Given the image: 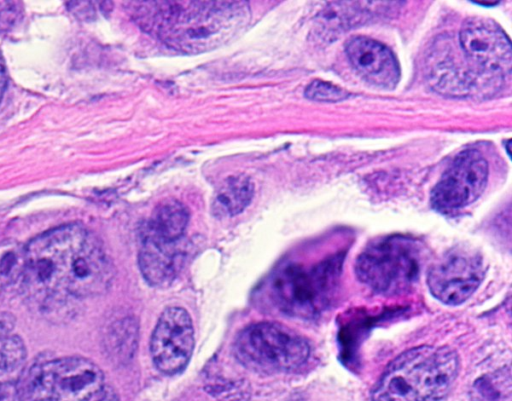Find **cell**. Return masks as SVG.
<instances>
[{
  "instance_id": "1",
  "label": "cell",
  "mask_w": 512,
  "mask_h": 401,
  "mask_svg": "<svg viewBox=\"0 0 512 401\" xmlns=\"http://www.w3.org/2000/svg\"><path fill=\"white\" fill-rule=\"evenodd\" d=\"M113 275L103 245L79 224L42 233L24 248L22 282L45 314L67 309L72 299L103 294Z\"/></svg>"
},
{
  "instance_id": "2",
  "label": "cell",
  "mask_w": 512,
  "mask_h": 401,
  "mask_svg": "<svg viewBox=\"0 0 512 401\" xmlns=\"http://www.w3.org/2000/svg\"><path fill=\"white\" fill-rule=\"evenodd\" d=\"M149 26L168 45L185 52H200L234 35L247 19L243 2L152 3Z\"/></svg>"
},
{
  "instance_id": "3",
  "label": "cell",
  "mask_w": 512,
  "mask_h": 401,
  "mask_svg": "<svg viewBox=\"0 0 512 401\" xmlns=\"http://www.w3.org/2000/svg\"><path fill=\"white\" fill-rule=\"evenodd\" d=\"M460 362L446 346L423 345L396 357L376 382L373 401H438L454 383Z\"/></svg>"
},
{
  "instance_id": "4",
  "label": "cell",
  "mask_w": 512,
  "mask_h": 401,
  "mask_svg": "<svg viewBox=\"0 0 512 401\" xmlns=\"http://www.w3.org/2000/svg\"><path fill=\"white\" fill-rule=\"evenodd\" d=\"M342 261L343 256L335 253L310 265H284L273 279L272 291L277 306L302 319L320 316L337 296Z\"/></svg>"
},
{
  "instance_id": "5",
  "label": "cell",
  "mask_w": 512,
  "mask_h": 401,
  "mask_svg": "<svg viewBox=\"0 0 512 401\" xmlns=\"http://www.w3.org/2000/svg\"><path fill=\"white\" fill-rule=\"evenodd\" d=\"M421 243L405 235L385 236L370 242L355 263L358 279L385 296L407 292L419 280L424 260Z\"/></svg>"
},
{
  "instance_id": "6",
  "label": "cell",
  "mask_w": 512,
  "mask_h": 401,
  "mask_svg": "<svg viewBox=\"0 0 512 401\" xmlns=\"http://www.w3.org/2000/svg\"><path fill=\"white\" fill-rule=\"evenodd\" d=\"M243 365L264 372H290L302 367L310 355L307 340L276 322H258L243 329L234 344Z\"/></svg>"
},
{
  "instance_id": "7",
  "label": "cell",
  "mask_w": 512,
  "mask_h": 401,
  "mask_svg": "<svg viewBox=\"0 0 512 401\" xmlns=\"http://www.w3.org/2000/svg\"><path fill=\"white\" fill-rule=\"evenodd\" d=\"M486 267L480 253L470 247H455L445 252L428 270L431 294L447 305H459L480 286Z\"/></svg>"
},
{
  "instance_id": "8",
  "label": "cell",
  "mask_w": 512,
  "mask_h": 401,
  "mask_svg": "<svg viewBox=\"0 0 512 401\" xmlns=\"http://www.w3.org/2000/svg\"><path fill=\"white\" fill-rule=\"evenodd\" d=\"M488 164L475 149L460 152L444 172L431 195L433 208L451 213L473 203L484 191Z\"/></svg>"
},
{
  "instance_id": "9",
  "label": "cell",
  "mask_w": 512,
  "mask_h": 401,
  "mask_svg": "<svg viewBox=\"0 0 512 401\" xmlns=\"http://www.w3.org/2000/svg\"><path fill=\"white\" fill-rule=\"evenodd\" d=\"M459 44L466 58L491 78L511 72L512 51L506 33L491 19L468 18L461 26Z\"/></svg>"
},
{
  "instance_id": "10",
  "label": "cell",
  "mask_w": 512,
  "mask_h": 401,
  "mask_svg": "<svg viewBox=\"0 0 512 401\" xmlns=\"http://www.w3.org/2000/svg\"><path fill=\"white\" fill-rule=\"evenodd\" d=\"M194 343L189 313L179 306L166 308L159 316L150 338V354L155 367L167 375L179 373L188 364Z\"/></svg>"
},
{
  "instance_id": "11",
  "label": "cell",
  "mask_w": 512,
  "mask_h": 401,
  "mask_svg": "<svg viewBox=\"0 0 512 401\" xmlns=\"http://www.w3.org/2000/svg\"><path fill=\"white\" fill-rule=\"evenodd\" d=\"M50 381L51 401H90L104 388L100 367L79 356L50 359Z\"/></svg>"
},
{
  "instance_id": "12",
  "label": "cell",
  "mask_w": 512,
  "mask_h": 401,
  "mask_svg": "<svg viewBox=\"0 0 512 401\" xmlns=\"http://www.w3.org/2000/svg\"><path fill=\"white\" fill-rule=\"evenodd\" d=\"M345 51L354 69L367 82L381 88L395 87L400 70L395 56L386 46L359 36L347 43Z\"/></svg>"
},
{
  "instance_id": "13",
  "label": "cell",
  "mask_w": 512,
  "mask_h": 401,
  "mask_svg": "<svg viewBox=\"0 0 512 401\" xmlns=\"http://www.w3.org/2000/svg\"><path fill=\"white\" fill-rule=\"evenodd\" d=\"M180 249V242L166 243L142 236L138 264L144 279L156 287L170 284L183 259Z\"/></svg>"
},
{
  "instance_id": "14",
  "label": "cell",
  "mask_w": 512,
  "mask_h": 401,
  "mask_svg": "<svg viewBox=\"0 0 512 401\" xmlns=\"http://www.w3.org/2000/svg\"><path fill=\"white\" fill-rule=\"evenodd\" d=\"M188 221L189 214L182 203L164 201L155 208L141 235L166 243L181 242Z\"/></svg>"
},
{
  "instance_id": "15",
  "label": "cell",
  "mask_w": 512,
  "mask_h": 401,
  "mask_svg": "<svg viewBox=\"0 0 512 401\" xmlns=\"http://www.w3.org/2000/svg\"><path fill=\"white\" fill-rule=\"evenodd\" d=\"M15 317L0 313V380L18 379L26 361L27 351L20 336L13 333Z\"/></svg>"
},
{
  "instance_id": "16",
  "label": "cell",
  "mask_w": 512,
  "mask_h": 401,
  "mask_svg": "<svg viewBox=\"0 0 512 401\" xmlns=\"http://www.w3.org/2000/svg\"><path fill=\"white\" fill-rule=\"evenodd\" d=\"M254 185L251 179L244 175L228 177L216 191L212 209L216 216L232 217L241 213L251 202Z\"/></svg>"
},
{
  "instance_id": "17",
  "label": "cell",
  "mask_w": 512,
  "mask_h": 401,
  "mask_svg": "<svg viewBox=\"0 0 512 401\" xmlns=\"http://www.w3.org/2000/svg\"><path fill=\"white\" fill-rule=\"evenodd\" d=\"M469 401H512L510 367H502L479 377L471 387Z\"/></svg>"
},
{
  "instance_id": "18",
  "label": "cell",
  "mask_w": 512,
  "mask_h": 401,
  "mask_svg": "<svg viewBox=\"0 0 512 401\" xmlns=\"http://www.w3.org/2000/svg\"><path fill=\"white\" fill-rule=\"evenodd\" d=\"M305 96L315 101L337 102L347 98L348 92L331 83L315 80L307 86Z\"/></svg>"
},
{
  "instance_id": "19",
  "label": "cell",
  "mask_w": 512,
  "mask_h": 401,
  "mask_svg": "<svg viewBox=\"0 0 512 401\" xmlns=\"http://www.w3.org/2000/svg\"><path fill=\"white\" fill-rule=\"evenodd\" d=\"M19 15V3L0 2V31L7 30L13 26Z\"/></svg>"
},
{
  "instance_id": "20",
  "label": "cell",
  "mask_w": 512,
  "mask_h": 401,
  "mask_svg": "<svg viewBox=\"0 0 512 401\" xmlns=\"http://www.w3.org/2000/svg\"><path fill=\"white\" fill-rule=\"evenodd\" d=\"M16 400H18L17 380L16 379L0 380V401H16Z\"/></svg>"
},
{
  "instance_id": "21",
  "label": "cell",
  "mask_w": 512,
  "mask_h": 401,
  "mask_svg": "<svg viewBox=\"0 0 512 401\" xmlns=\"http://www.w3.org/2000/svg\"><path fill=\"white\" fill-rule=\"evenodd\" d=\"M6 84H7V78H6L5 67H4L2 58L0 56V101L3 97L4 91L6 88Z\"/></svg>"
},
{
  "instance_id": "22",
  "label": "cell",
  "mask_w": 512,
  "mask_h": 401,
  "mask_svg": "<svg viewBox=\"0 0 512 401\" xmlns=\"http://www.w3.org/2000/svg\"><path fill=\"white\" fill-rule=\"evenodd\" d=\"M97 401H118V398L112 390H107Z\"/></svg>"
}]
</instances>
